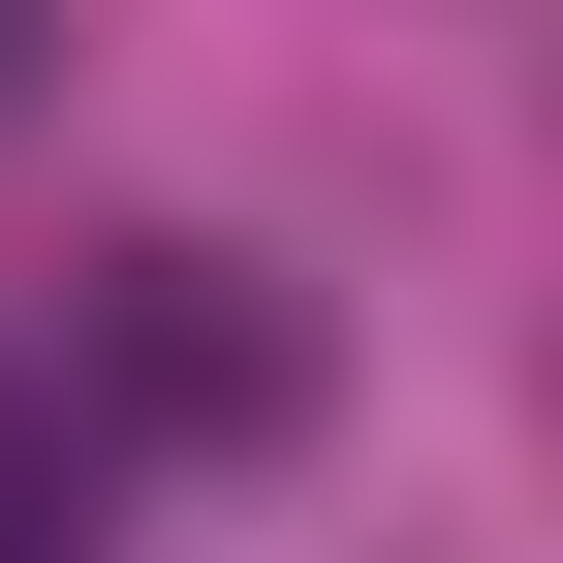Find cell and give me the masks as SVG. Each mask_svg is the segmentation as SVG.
Returning a JSON list of instances; mask_svg holds the SVG:
<instances>
[]
</instances>
